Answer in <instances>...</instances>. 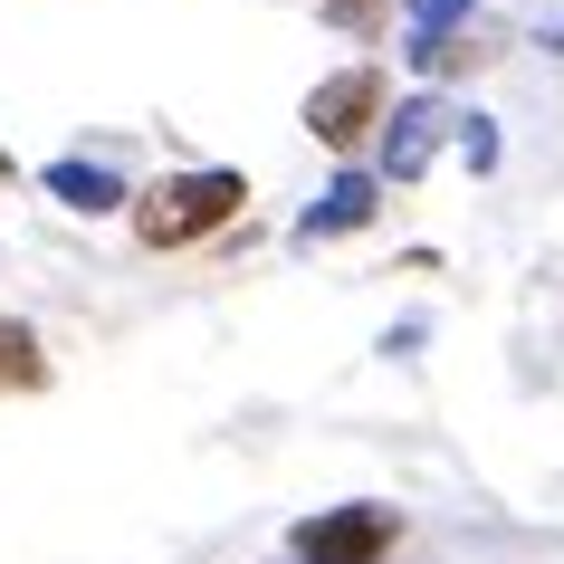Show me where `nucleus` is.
I'll return each mask as SVG.
<instances>
[{"label":"nucleus","instance_id":"obj_11","mask_svg":"<svg viewBox=\"0 0 564 564\" xmlns=\"http://www.w3.org/2000/svg\"><path fill=\"white\" fill-rule=\"evenodd\" d=\"M373 10H383V0H326V20H345V30H364Z\"/></svg>","mask_w":564,"mask_h":564},{"label":"nucleus","instance_id":"obj_7","mask_svg":"<svg viewBox=\"0 0 564 564\" xmlns=\"http://www.w3.org/2000/svg\"><path fill=\"white\" fill-rule=\"evenodd\" d=\"M30 392H48V345L30 316L0 306V402H30Z\"/></svg>","mask_w":564,"mask_h":564},{"label":"nucleus","instance_id":"obj_5","mask_svg":"<svg viewBox=\"0 0 564 564\" xmlns=\"http://www.w3.org/2000/svg\"><path fill=\"white\" fill-rule=\"evenodd\" d=\"M383 220V173H364V163H335V182L306 202L297 220V249H326V239H355Z\"/></svg>","mask_w":564,"mask_h":564},{"label":"nucleus","instance_id":"obj_12","mask_svg":"<svg viewBox=\"0 0 564 564\" xmlns=\"http://www.w3.org/2000/svg\"><path fill=\"white\" fill-rule=\"evenodd\" d=\"M10 173H20V163H10V144H0V182H10Z\"/></svg>","mask_w":564,"mask_h":564},{"label":"nucleus","instance_id":"obj_6","mask_svg":"<svg viewBox=\"0 0 564 564\" xmlns=\"http://www.w3.org/2000/svg\"><path fill=\"white\" fill-rule=\"evenodd\" d=\"M39 192H48L58 210H77V220H116V210L134 202V182H124L106 153H58V163L39 173Z\"/></svg>","mask_w":564,"mask_h":564},{"label":"nucleus","instance_id":"obj_3","mask_svg":"<svg viewBox=\"0 0 564 564\" xmlns=\"http://www.w3.org/2000/svg\"><path fill=\"white\" fill-rule=\"evenodd\" d=\"M402 545V517L392 507H316L288 527V555L297 564H383Z\"/></svg>","mask_w":564,"mask_h":564},{"label":"nucleus","instance_id":"obj_8","mask_svg":"<svg viewBox=\"0 0 564 564\" xmlns=\"http://www.w3.org/2000/svg\"><path fill=\"white\" fill-rule=\"evenodd\" d=\"M402 58H412L421 77H449V67L469 58V48H459V30H412V39H402Z\"/></svg>","mask_w":564,"mask_h":564},{"label":"nucleus","instance_id":"obj_9","mask_svg":"<svg viewBox=\"0 0 564 564\" xmlns=\"http://www.w3.org/2000/svg\"><path fill=\"white\" fill-rule=\"evenodd\" d=\"M449 144H459L469 173H498V124H488V116H449Z\"/></svg>","mask_w":564,"mask_h":564},{"label":"nucleus","instance_id":"obj_1","mask_svg":"<svg viewBox=\"0 0 564 564\" xmlns=\"http://www.w3.org/2000/svg\"><path fill=\"white\" fill-rule=\"evenodd\" d=\"M239 210H249V173H230V163H192V173H163L153 192H134L124 220H134V239H144L153 259H173V249L220 239Z\"/></svg>","mask_w":564,"mask_h":564},{"label":"nucleus","instance_id":"obj_10","mask_svg":"<svg viewBox=\"0 0 564 564\" xmlns=\"http://www.w3.org/2000/svg\"><path fill=\"white\" fill-rule=\"evenodd\" d=\"M469 10H478V0H402L412 30H469Z\"/></svg>","mask_w":564,"mask_h":564},{"label":"nucleus","instance_id":"obj_4","mask_svg":"<svg viewBox=\"0 0 564 564\" xmlns=\"http://www.w3.org/2000/svg\"><path fill=\"white\" fill-rule=\"evenodd\" d=\"M441 144H449V106L441 96H402V106H383V124H373V173L421 182L441 163Z\"/></svg>","mask_w":564,"mask_h":564},{"label":"nucleus","instance_id":"obj_2","mask_svg":"<svg viewBox=\"0 0 564 564\" xmlns=\"http://www.w3.org/2000/svg\"><path fill=\"white\" fill-rule=\"evenodd\" d=\"M373 124H383V67H335L306 87V134L335 153V163H355L373 144Z\"/></svg>","mask_w":564,"mask_h":564}]
</instances>
